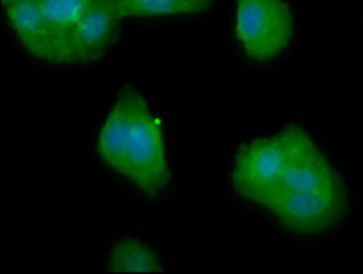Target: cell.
I'll return each instance as SVG.
<instances>
[{
	"label": "cell",
	"mask_w": 363,
	"mask_h": 274,
	"mask_svg": "<svg viewBox=\"0 0 363 274\" xmlns=\"http://www.w3.org/2000/svg\"><path fill=\"white\" fill-rule=\"evenodd\" d=\"M121 21L113 0H94L68 40V65L101 59L116 40Z\"/></svg>",
	"instance_id": "5"
},
{
	"label": "cell",
	"mask_w": 363,
	"mask_h": 274,
	"mask_svg": "<svg viewBox=\"0 0 363 274\" xmlns=\"http://www.w3.org/2000/svg\"><path fill=\"white\" fill-rule=\"evenodd\" d=\"M294 21L285 0H235V37L252 60L265 62L291 43Z\"/></svg>",
	"instance_id": "3"
},
{
	"label": "cell",
	"mask_w": 363,
	"mask_h": 274,
	"mask_svg": "<svg viewBox=\"0 0 363 274\" xmlns=\"http://www.w3.org/2000/svg\"><path fill=\"white\" fill-rule=\"evenodd\" d=\"M4 9L13 33L35 59L62 65L59 40L44 18L37 0H21L4 6Z\"/></svg>",
	"instance_id": "6"
},
{
	"label": "cell",
	"mask_w": 363,
	"mask_h": 274,
	"mask_svg": "<svg viewBox=\"0 0 363 274\" xmlns=\"http://www.w3.org/2000/svg\"><path fill=\"white\" fill-rule=\"evenodd\" d=\"M110 270L117 273H161L157 254L137 240H121L110 253Z\"/></svg>",
	"instance_id": "9"
},
{
	"label": "cell",
	"mask_w": 363,
	"mask_h": 274,
	"mask_svg": "<svg viewBox=\"0 0 363 274\" xmlns=\"http://www.w3.org/2000/svg\"><path fill=\"white\" fill-rule=\"evenodd\" d=\"M281 136L286 150L285 167L267 209L292 232L327 231L343 212L342 181L303 130L292 126L283 130Z\"/></svg>",
	"instance_id": "1"
},
{
	"label": "cell",
	"mask_w": 363,
	"mask_h": 274,
	"mask_svg": "<svg viewBox=\"0 0 363 274\" xmlns=\"http://www.w3.org/2000/svg\"><path fill=\"white\" fill-rule=\"evenodd\" d=\"M13 2H21V0H2V4H4V6L13 4Z\"/></svg>",
	"instance_id": "10"
},
{
	"label": "cell",
	"mask_w": 363,
	"mask_h": 274,
	"mask_svg": "<svg viewBox=\"0 0 363 274\" xmlns=\"http://www.w3.org/2000/svg\"><path fill=\"white\" fill-rule=\"evenodd\" d=\"M60 46L62 65H68V40L94 0H37Z\"/></svg>",
	"instance_id": "7"
},
{
	"label": "cell",
	"mask_w": 363,
	"mask_h": 274,
	"mask_svg": "<svg viewBox=\"0 0 363 274\" xmlns=\"http://www.w3.org/2000/svg\"><path fill=\"white\" fill-rule=\"evenodd\" d=\"M97 150L111 170L143 192H161L170 181L161 123L132 88L121 92L99 133Z\"/></svg>",
	"instance_id": "2"
},
{
	"label": "cell",
	"mask_w": 363,
	"mask_h": 274,
	"mask_svg": "<svg viewBox=\"0 0 363 274\" xmlns=\"http://www.w3.org/2000/svg\"><path fill=\"white\" fill-rule=\"evenodd\" d=\"M113 2H116V4H121V2H124V0H113Z\"/></svg>",
	"instance_id": "11"
},
{
	"label": "cell",
	"mask_w": 363,
	"mask_h": 274,
	"mask_svg": "<svg viewBox=\"0 0 363 274\" xmlns=\"http://www.w3.org/2000/svg\"><path fill=\"white\" fill-rule=\"evenodd\" d=\"M214 0H124L117 4L123 18L181 17V15L201 13L212 6Z\"/></svg>",
	"instance_id": "8"
},
{
	"label": "cell",
	"mask_w": 363,
	"mask_h": 274,
	"mask_svg": "<svg viewBox=\"0 0 363 274\" xmlns=\"http://www.w3.org/2000/svg\"><path fill=\"white\" fill-rule=\"evenodd\" d=\"M285 159L286 150L281 132L245 145L232 170L235 190L250 202L267 207L278 189Z\"/></svg>",
	"instance_id": "4"
}]
</instances>
